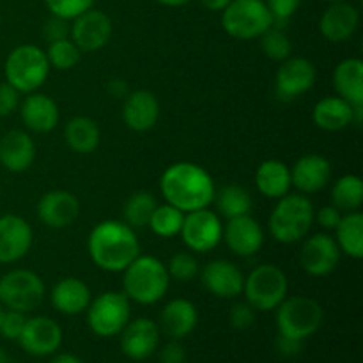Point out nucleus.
Here are the masks:
<instances>
[{"label":"nucleus","mask_w":363,"mask_h":363,"mask_svg":"<svg viewBox=\"0 0 363 363\" xmlns=\"http://www.w3.org/2000/svg\"><path fill=\"white\" fill-rule=\"evenodd\" d=\"M330 179H332V163L325 156L315 152L300 156L291 167V183L301 195H312L325 190Z\"/></svg>","instance_id":"obj_21"},{"label":"nucleus","mask_w":363,"mask_h":363,"mask_svg":"<svg viewBox=\"0 0 363 363\" xmlns=\"http://www.w3.org/2000/svg\"><path fill=\"white\" fill-rule=\"evenodd\" d=\"M20 106V92L7 82L0 84V117H7Z\"/></svg>","instance_id":"obj_45"},{"label":"nucleus","mask_w":363,"mask_h":363,"mask_svg":"<svg viewBox=\"0 0 363 363\" xmlns=\"http://www.w3.org/2000/svg\"><path fill=\"white\" fill-rule=\"evenodd\" d=\"M158 362L160 363H186V350L179 340L170 339L169 342L158 347Z\"/></svg>","instance_id":"obj_46"},{"label":"nucleus","mask_w":363,"mask_h":363,"mask_svg":"<svg viewBox=\"0 0 363 363\" xmlns=\"http://www.w3.org/2000/svg\"><path fill=\"white\" fill-rule=\"evenodd\" d=\"M69 21L67 20H62V18L59 16H50L48 20H46L45 27H43V35H45V39L48 43L52 41H59V39H66L69 38Z\"/></svg>","instance_id":"obj_44"},{"label":"nucleus","mask_w":363,"mask_h":363,"mask_svg":"<svg viewBox=\"0 0 363 363\" xmlns=\"http://www.w3.org/2000/svg\"><path fill=\"white\" fill-rule=\"evenodd\" d=\"M87 326L96 337H117L131 319V301L123 291H105L87 307Z\"/></svg>","instance_id":"obj_9"},{"label":"nucleus","mask_w":363,"mask_h":363,"mask_svg":"<svg viewBox=\"0 0 363 363\" xmlns=\"http://www.w3.org/2000/svg\"><path fill=\"white\" fill-rule=\"evenodd\" d=\"M167 272H169L170 280H177V282H190L201 272L197 257L191 252H177L170 257L169 264H167Z\"/></svg>","instance_id":"obj_39"},{"label":"nucleus","mask_w":363,"mask_h":363,"mask_svg":"<svg viewBox=\"0 0 363 363\" xmlns=\"http://www.w3.org/2000/svg\"><path fill=\"white\" fill-rule=\"evenodd\" d=\"M156 2L167 7H183L186 6V4H190L191 0H156Z\"/></svg>","instance_id":"obj_52"},{"label":"nucleus","mask_w":363,"mask_h":363,"mask_svg":"<svg viewBox=\"0 0 363 363\" xmlns=\"http://www.w3.org/2000/svg\"><path fill=\"white\" fill-rule=\"evenodd\" d=\"M275 347L277 351H279V354H282V357L294 358L301 353V350H303V342L296 339H291V337L279 335L277 337Z\"/></svg>","instance_id":"obj_48"},{"label":"nucleus","mask_w":363,"mask_h":363,"mask_svg":"<svg viewBox=\"0 0 363 363\" xmlns=\"http://www.w3.org/2000/svg\"><path fill=\"white\" fill-rule=\"evenodd\" d=\"M64 138L71 151L78 155H91L101 142V131L94 119L87 116H77L67 121L64 128Z\"/></svg>","instance_id":"obj_31"},{"label":"nucleus","mask_w":363,"mask_h":363,"mask_svg":"<svg viewBox=\"0 0 363 363\" xmlns=\"http://www.w3.org/2000/svg\"><path fill=\"white\" fill-rule=\"evenodd\" d=\"M0 21H2V14H0Z\"/></svg>","instance_id":"obj_56"},{"label":"nucleus","mask_w":363,"mask_h":363,"mask_svg":"<svg viewBox=\"0 0 363 363\" xmlns=\"http://www.w3.org/2000/svg\"><path fill=\"white\" fill-rule=\"evenodd\" d=\"M259 39H261V48L264 55L275 62H282L293 55V43L280 25H273Z\"/></svg>","instance_id":"obj_38"},{"label":"nucleus","mask_w":363,"mask_h":363,"mask_svg":"<svg viewBox=\"0 0 363 363\" xmlns=\"http://www.w3.org/2000/svg\"><path fill=\"white\" fill-rule=\"evenodd\" d=\"M25 321H27V318H25L23 312L9 311L7 308L4 312L2 325H0V335L6 340H18V337H20L21 330L25 326Z\"/></svg>","instance_id":"obj_42"},{"label":"nucleus","mask_w":363,"mask_h":363,"mask_svg":"<svg viewBox=\"0 0 363 363\" xmlns=\"http://www.w3.org/2000/svg\"><path fill=\"white\" fill-rule=\"evenodd\" d=\"M340 248L335 238L326 233L314 234L303 240L300 250V266L311 277H326L337 268Z\"/></svg>","instance_id":"obj_16"},{"label":"nucleus","mask_w":363,"mask_h":363,"mask_svg":"<svg viewBox=\"0 0 363 363\" xmlns=\"http://www.w3.org/2000/svg\"><path fill=\"white\" fill-rule=\"evenodd\" d=\"M170 277L165 262L152 255H138L123 272V293L138 305H155L165 298Z\"/></svg>","instance_id":"obj_3"},{"label":"nucleus","mask_w":363,"mask_h":363,"mask_svg":"<svg viewBox=\"0 0 363 363\" xmlns=\"http://www.w3.org/2000/svg\"><path fill=\"white\" fill-rule=\"evenodd\" d=\"M264 2L272 13L273 21H275L273 25H280V27L289 18H293L301 6V0H264Z\"/></svg>","instance_id":"obj_41"},{"label":"nucleus","mask_w":363,"mask_h":363,"mask_svg":"<svg viewBox=\"0 0 363 363\" xmlns=\"http://www.w3.org/2000/svg\"><path fill=\"white\" fill-rule=\"evenodd\" d=\"M312 121L323 131H342L353 124V105L340 96H326L314 105Z\"/></svg>","instance_id":"obj_28"},{"label":"nucleus","mask_w":363,"mask_h":363,"mask_svg":"<svg viewBox=\"0 0 363 363\" xmlns=\"http://www.w3.org/2000/svg\"><path fill=\"white\" fill-rule=\"evenodd\" d=\"M64 333L59 323L48 315L27 318L16 342L30 357H52L62 346Z\"/></svg>","instance_id":"obj_12"},{"label":"nucleus","mask_w":363,"mask_h":363,"mask_svg":"<svg viewBox=\"0 0 363 363\" xmlns=\"http://www.w3.org/2000/svg\"><path fill=\"white\" fill-rule=\"evenodd\" d=\"M197 323L199 311L194 301L186 298H174L160 312L158 328L169 339L181 340L194 333Z\"/></svg>","instance_id":"obj_23"},{"label":"nucleus","mask_w":363,"mask_h":363,"mask_svg":"<svg viewBox=\"0 0 363 363\" xmlns=\"http://www.w3.org/2000/svg\"><path fill=\"white\" fill-rule=\"evenodd\" d=\"M222 234L223 225L218 213L204 208L184 215L179 236L183 238V243L186 245L188 250L194 254H206L218 247Z\"/></svg>","instance_id":"obj_11"},{"label":"nucleus","mask_w":363,"mask_h":363,"mask_svg":"<svg viewBox=\"0 0 363 363\" xmlns=\"http://www.w3.org/2000/svg\"><path fill=\"white\" fill-rule=\"evenodd\" d=\"M38 147L27 131L11 130L0 138V165L13 174L27 172L35 162Z\"/></svg>","instance_id":"obj_22"},{"label":"nucleus","mask_w":363,"mask_h":363,"mask_svg":"<svg viewBox=\"0 0 363 363\" xmlns=\"http://www.w3.org/2000/svg\"><path fill=\"white\" fill-rule=\"evenodd\" d=\"M318 71L305 57H293L282 60L275 74V94L282 101H293L311 91L315 84Z\"/></svg>","instance_id":"obj_13"},{"label":"nucleus","mask_w":363,"mask_h":363,"mask_svg":"<svg viewBox=\"0 0 363 363\" xmlns=\"http://www.w3.org/2000/svg\"><path fill=\"white\" fill-rule=\"evenodd\" d=\"M160 119V101L151 91L128 92L123 103V121L131 131L145 133L152 130Z\"/></svg>","instance_id":"obj_24"},{"label":"nucleus","mask_w":363,"mask_h":363,"mask_svg":"<svg viewBox=\"0 0 363 363\" xmlns=\"http://www.w3.org/2000/svg\"><path fill=\"white\" fill-rule=\"evenodd\" d=\"M20 116L25 128L34 133H50L59 124V105L50 96L41 92H30L23 101H20Z\"/></svg>","instance_id":"obj_26"},{"label":"nucleus","mask_w":363,"mask_h":363,"mask_svg":"<svg viewBox=\"0 0 363 363\" xmlns=\"http://www.w3.org/2000/svg\"><path fill=\"white\" fill-rule=\"evenodd\" d=\"M38 216L46 227L66 229L80 216V201L67 190H50L39 199Z\"/></svg>","instance_id":"obj_20"},{"label":"nucleus","mask_w":363,"mask_h":363,"mask_svg":"<svg viewBox=\"0 0 363 363\" xmlns=\"http://www.w3.org/2000/svg\"><path fill=\"white\" fill-rule=\"evenodd\" d=\"M245 301L255 312H272L289 296V280L277 264H259L245 277Z\"/></svg>","instance_id":"obj_7"},{"label":"nucleus","mask_w":363,"mask_h":363,"mask_svg":"<svg viewBox=\"0 0 363 363\" xmlns=\"http://www.w3.org/2000/svg\"><path fill=\"white\" fill-rule=\"evenodd\" d=\"M50 62L46 52L35 45H20L9 52L4 62V77L20 94H30L48 80Z\"/></svg>","instance_id":"obj_5"},{"label":"nucleus","mask_w":363,"mask_h":363,"mask_svg":"<svg viewBox=\"0 0 363 363\" xmlns=\"http://www.w3.org/2000/svg\"><path fill=\"white\" fill-rule=\"evenodd\" d=\"M91 289L77 277L60 279L52 289V305L64 315H78L87 311L91 303Z\"/></svg>","instance_id":"obj_27"},{"label":"nucleus","mask_w":363,"mask_h":363,"mask_svg":"<svg viewBox=\"0 0 363 363\" xmlns=\"http://www.w3.org/2000/svg\"><path fill=\"white\" fill-rule=\"evenodd\" d=\"M50 363H84V362L73 353H59L52 358V362Z\"/></svg>","instance_id":"obj_51"},{"label":"nucleus","mask_w":363,"mask_h":363,"mask_svg":"<svg viewBox=\"0 0 363 363\" xmlns=\"http://www.w3.org/2000/svg\"><path fill=\"white\" fill-rule=\"evenodd\" d=\"M273 16L264 0H230L222 11V27L238 41L259 39L273 27Z\"/></svg>","instance_id":"obj_8"},{"label":"nucleus","mask_w":363,"mask_h":363,"mask_svg":"<svg viewBox=\"0 0 363 363\" xmlns=\"http://www.w3.org/2000/svg\"><path fill=\"white\" fill-rule=\"evenodd\" d=\"M156 206H158V202L152 197L151 191H135V194H131L130 199L124 202V223H128L131 229H144V227H147Z\"/></svg>","instance_id":"obj_35"},{"label":"nucleus","mask_w":363,"mask_h":363,"mask_svg":"<svg viewBox=\"0 0 363 363\" xmlns=\"http://www.w3.org/2000/svg\"><path fill=\"white\" fill-rule=\"evenodd\" d=\"M34 230L18 215L0 216V264H13L30 252Z\"/></svg>","instance_id":"obj_18"},{"label":"nucleus","mask_w":363,"mask_h":363,"mask_svg":"<svg viewBox=\"0 0 363 363\" xmlns=\"http://www.w3.org/2000/svg\"><path fill=\"white\" fill-rule=\"evenodd\" d=\"M332 204L342 213L360 211L363 204V181L357 174H346L335 181L332 188Z\"/></svg>","instance_id":"obj_34"},{"label":"nucleus","mask_w":363,"mask_h":363,"mask_svg":"<svg viewBox=\"0 0 363 363\" xmlns=\"http://www.w3.org/2000/svg\"><path fill=\"white\" fill-rule=\"evenodd\" d=\"M160 194L167 204L186 215L209 208L215 201L216 186L204 167L194 162H177L163 170L160 177Z\"/></svg>","instance_id":"obj_1"},{"label":"nucleus","mask_w":363,"mask_h":363,"mask_svg":"<svg viewBox=\"0 0 363 363\" xmlns=\"http://www.w3.org/2000/svg\"><path fill=\"white\" fill-rule=\"evenodd\" d=\"M222 240L238 257H252L264 245V230L252 215L236 216L223 225Z\"/></svg>","instance_id":"obj_19"},{"label":"nucleus","mask_w":363,"mask_h":363,"mask_svg":"<svg viewBox=\"0 0 363 363\" xmlns=\"http://www.w3.org/2000/svg\"><path fill=\"white\" fill-rule=\"evenodd\" d=\"M106 91H108L113 98H126L130 89H128L126 80H123V78H112V80H108V84H106Z\"/></svg>","instance_id":"obj_49"},{"label":"nucleus","mask_w":363,"mask_h":363,"mask_svg":"<svg viewBox=\"0 0 363 363\" xmlns=\"http://www.w3.org/2000/svg\"><path fill=\"white\" fill-rule=\"evenodd\" d=\"M275 323L279 335L291 337L296 340H307L319 332L325 319V311L321 303L314 298L287 296L279 307L275 308Z\"/></svg>","instance_id":"obj_6"},{"label":"nucleus","mask_w":363,"mask_h":363,"mask_svg":"<svg viewBox=\"0 0 363 363\" xmlns=\"http://www.w3.org/2000/svg\"><path fill=\"white\" fill-rule=\"evenodd\" d=\"M358 25H360V11L350 0H346V2H333L326 7L319 20V30L330 43H344L357 32Z\"/></svg>","instance_id":"obj_25"},{"label":"nucleus","mask_w":363,"mask_h":363,"mask_svg":"<svg viewBox=\"0 0 363 363\" xmlns=\"http://www.w3.org/2000/svg\"><path fill=\"white\" fill-rule=\"evenodd\" d=\"M201 282L208 293L222 300H233L243 293L245 275L233 261L213 259L201 269Z\"/></svg>","instance_id":"obj_17"},{"label":"nucleus","mask_w":363,"mask_h":363,"mask_svg":"<svg viewBox=\"0 0 363 363\" xmlns=\"http://www.w3.org/2000/svg\"><path fill=\"white\" fill-rule=\"evenodd\" d=\"M0 363H9V357H7L2 347H0Z\"/></svg>","instance_id":"obj_53"},{"label":"nucleus","mask_w":363,"mask_h":363,"mask_svg":"<svg viewBox=\"0 0 363 363\" xmlns=\"http://www.w3.org/2000/svg\"><path fill=\"white\" fill-rule=\"evenodd\" d=\"M121 335V351L133 362H144L158 351L162 332L149 318L130 319Z\"/></svg>","instance_id":"obj_15"},{"label":"nucleus","mask_w":363,"mask_h":363,"mask_svg":"<svg viewBox=\"0 0 363 363\" xmlns=\"http://www.w3.org/2000/svg\"><path fill=\"white\" fill-rule=\"evenodd\" d=\"M255 186L266 199L279 201L291 194V167L280 160H264L255 170Z\"/></svg>","instance_id":"obj_29"},{"label":"nucleus","mask_w":363,"mask_h":363,"mask_svg":"<svg viewBox=\"0 0 363 363\" xmlns=\"http://www.w3.org/2000/svg\"><path fill=\"white\" fill-rule=\"evenodd\" d=\"M45 282L30 269H11L0 279V303L9 311L28 314L43 303Z\"/></svg>","instance_id":"obj_10"},{"label":"nucleus","mask_w":363,"mask_h":363,"mask_svg":"<svg viewBox=\"0 0 363 363\" xmlns=\"http://www.w3.org/2000/svg\"><path fill=\"white\" fill-rule=\"evenodd\" d=\"M183 222L184 213L165 202V204L156 206L147 227L152 230V234H156L158 238L172 240V238L179 236L181 229H183Z\"/></svg>","instance_id":"obj_36"},{"label":"nucleus","mask_w":363,"mask_h":363,"mask_svg":"<svg viewBox=\"0 0 363 363\" xmlns=\"http://www.w3.org/2000/svg\"><path fill=\"white\" fill-rule=\"evenodd\" d=\"M335 241L340 254L360 261L363 257V215L360 211L344 213L335 229Z\"/></svg>","instance_id":"obj_32"},{"label":"nucleus","mask_w":363,"mask_h":363,"mask_svg":"<svg viewBox=\"0 0 363 363\" xmlns=\"http://www.w3.org/2000/svg\"><path fill=\"white\" fill-rule=\"evenodd\" d=\"M325 2H328V4H333V2H346V0H325Z\"/></svg>","instance_id":"obj_55"},{"label":"nucleus","mask_w":363,"mask_h":363,"mask_svg":"<svg viewBox=\"0 0 363 363\" xmlns=\"http://www.w3.org/2000/svg\"><path fill=\"white\" fill-rule=\"evenodd\" d=\"M4 312H6V308H4V305L0 303V325H2V318H4Z\"/></svg>","instance_id":"obj_54"},{"label":"nucleus","mask_w":363,"mask_h":363,"mask_svg":"<svg viewBox=\"0 0 363 363\" xmlns=\"http://www.w3.org/2000/svg\"><path fill=\"white\" fill-rule=\"evenodd\" d=\"M333 87L337 96L351 105H363V62L357 57H350L337 64L333 71Z\"/></svg>","instance_id":"obj_30"},{"label":"nucleus","mask_w":363,"mask_h":363,"mask_svg":"<svg viewBox=\"0 0 363 363\" xmlns=\"http://www.w3.org/2000/svg\"><path fill=\"white\" fill-rule=\"evenodd\" d=\"M314 206L307 195L287 194L277 201L268 218V230L282 245L300 243L314 225Z\"/></svg>","instance_id":"obj_4"},{"label":"nucleus","mask_w":363,"mask_h":363,"mask_svg":"<svg viewBox=\"0 0 363 363\" xmlns=\"http://www.w3.org/2000/svg\"><path fill=\"white\" fill-rule=\"evenodd\" d=\"M112 30L113 25L108 14L92 7L71 21L69 38L82 53L98 52L103 46L108 45Z\"/></svg>","instance_id":"obj_14"},{"label":"nucleus","mask_w":363,"mask_h":363,"mask_svg":"<svg viewBox=\"0 0 363 363\" xmlns=\"http://www.w3.org/2000/svg\"><path fill=\"white\" fill-rule=\"evenodd\" d=\"M45 4L50 14L67 21H73L74 18L94 7V0H45Z\"/></svg>","instance_id":"obj_40"},{"label":"nucleus","mask_w":363,"mask_h":363,"mask_svg":"<svg viewBox=\"0 0 363 363\" xmlns=\"http://www.w3.org/2000/svg\"><path fill=\"white\" fill-rule=\"evenodd\" d=\"M229 323L238 332H245V330H248L255 323V311L247 301L236 303L229 312Z\"/></svg>","instance_id":"obj_43"},{"label":"nucleus","mask_w":363,"mask_h":363,"mask_svg":"<svg viewBox=\"0 0 363 363\" xmlns=\"http://www.w3.org/2000/svg\"><path fill=\"white\" fill-rule=\"evenodd\" d=\"M213 202L216 204V213L227 220L250 215L252 206H254L250 191L236 183L225 184L223 188L216 190L215 201Z\"/></svg>","instance_id":"obj_33"},{"label":"nucleus","mask_w":363,"mask_h":363,"mask_svg":"<svg viewBox=\"0 0 363 363\" xmlns=\"http://www.w3.org/2000/svg\"><path fill=\"white\" fill-rule=\"evenodd\" d=\"M202 6L208 11H213V13H222L227 6L230 4V0H199Z\"/></svg>","instance_id":"obj_50"},{"label":"nucleus","mask_w":363,"mask_h":363,"mask_svg":"<svg viewBox=\"0 0 363 363\" xmlns=\"http://www.w3.org/2000/svg\"><path fill=\"white\" fill-rule=\"evenodd\" d=\"M46 59H48L50 67L59 71L73 69L82 59V52L73 39H59V41L48 43V50H46Z\"/></svg>","instance_id":"obj_37"},{"label":"nucleus","mask_w":363,"mask_h":363,"mask_svg":"<svg viewBox=\"0 0 363 363\" xmlns=\"http://www.w3.org/2000/svg\"><path fill=\"white\" fill-rule=\"evenodd\" d=\"M87 252L91 261L106 273H123L140 255V241L128 223L103 220L89 233Z\"/></svg>","instance_id":"obj_2"},{"label":"nucleus","mask_w":363,"mask_h":363,"mask_svg":"<svg viewBox=\"0 0 363 363\" xmlns=\"http://www.w3.org/2000/svg\"><path fill=\"white\" fill-rule=\"evenodd\" d=\"M344 213L340 209H337L333 204L323 206L319 211H314V222H318L323 229L326 230H335L337 225L342 220Z\"/></svg>","instance_id":"obj_47"}]
</instances>
